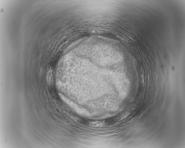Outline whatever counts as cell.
<instances>
[{"label": "cell", "mask_w": 185, "mask_h": 148, "mask_svg": "<svg viewBox=\"0 0 185 148\" xmlns=\"http://www.w3.org/2000/svg\"><path fill=\"white\" fill-rule=\"evenodd\" d=\"M86 125L89 127H104L107 125L108 122L106 121H89L86 123Z\"/></svg>", "instance_id": "6da1fadb"}]
</instances>
